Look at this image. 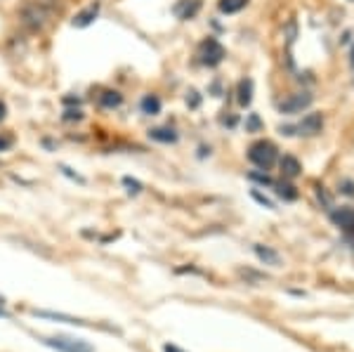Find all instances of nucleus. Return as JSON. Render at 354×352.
<instances>
[{
    "instance_id": "5",
    "label": "nucleus",
    "mask_w": 354,
    "mask_h": 352,
    "mask_svg": "<svg viewBox=\"0 0 354 352\" xmlns=\"http://www.w3.org/2000/svg\"><path fill=\"white\" fill-rule=\"evenodd\" d=\"M314 102V95L307 93V90H302V93H293L288 95L286 100L279 102V111L283 113V116H295V113H302L305 109H310Z\"/></svg>"
},
{
    "instance_id": "14",
    "label": "nucleus",
    "mask_w": 354,
    "mask_h": 352,
    "mask_svg": "<svg viewBox=\"0 0 354 352\" xmlns=\"http://www.w3.org/2000/svg\"><path fill=\"white\" fill-rule=\"evenodd\" d=\"M149 138L153 142H161V145H175V142L180 140V135H177L170 126H165V128H151Z\"/></svg>"
},
{
    "instance_id": "15",
    "label": "nucleus",
    "mask_w": 354,
    "mask_h": 352,
    "mask_svg": "<svg viewBox=\"0 0 354 352\" xmlns=\"http://www.w3.org/2000/svg\"><path fill=\"white\" fill-rule=\"evenodd\" d=\"M161 98L158 95H145L140 102V109L142 113H147V116H158L161 113Z\"/></svg>"
},
{
    "instance_id": "27",
    "label": "nucleus",
    "mask_w": 354,
    "mask_h": 352,
    "mask_svg": "<svg viewBox=\"0 0 354 352\" xmlns=\"http://www.w3.org/2000/svg\"><path fill=\"white\" fill-rule=\"evenodd\" d=\"M248 178L253 180V183H260V185H267V187H272V185H274V180L270 178V175H267V173H258V170L248 173Z\"/></svg>"
},
{
    "instance_id": "23",
    "label": "nucleus",
    "mask_w": 354,
    "mask_h": 352,
    "mask_svg": "<svg viewBox=\"0 0 354 352\" xmlns=\"http://www.w3.org/2000/svg\"><path fill=\"white\" fill-rule=\"evenodd\" d=\"M59 173L64 175V178L73 180V183H78V185H85V178H83V175H78L76 170H73V168H68V166H64V163H62V166H59Z\"/></svg>"
},
{
    "instance_id": "1",
    "label": "nucleus",
    "mask_w": 354,
    "mask_h": 352,
    "mask_svg": "<svg viewBox=\"0 0 354 352\" xmlns=\"http://www.w3.org/2000/svg\"><path fill=\"white\" fill-rule=\"evenodd\" d=\"M50 17H53V10H48L43 3H28V5L21 8L19 21H21V26H24L26 31L38 33V31H43V28L50 24Z\"/></svg>"
},
{
    "instance_id": "9",
    "label": "nucleus",
    "mask_w": 354,
    "mask_h": 352,
    "mask_svg": "<svg viewBox=\"0 0 354 352\" xmlns=\"http://www.w3.org/2000/svg\"><path fill=\"white\" fill-rule=\"evenodd\" d=\"M330 220L335 227H340L342 232L354 237V208H338V211H330Z\"/></svg>"
},
{
    "instance_id": "21",
    "label": "nucleus",
    "mask_w": 354,
    "mask_h": 352,
    "mask_svg": "<svg viewBox=\"0 0 354 352\" xmlns=\"http://www.w3.org/2000/svg\"><path fill=\"white\" fill-rule=\"evenodd\" d=\"M317 198L322 201V206L326 208V211H333V196L326 192V187H322V185H317Z\"/></svg>"
},
{
    "instance_id": "7",
    "label": "nucleus",
    "mask_w": 354,
    "mask_h": 352,
    "mask_svg": "<svg viewBox=\"0 0 354 352\" xmlns=\"http://www.w3.org/2000/svg\"><path fill=\"white\" fill-rule=\"evenodd\" d=\"M100 10H102L100 3H90L88 8H83L81 12L73 15L71 26L73 28H88V26H93L95 21H97V17H100Z\"/></svg>"
},
{
    "instance_id": "11",
    "label": "nucleus",
    "mask_w": 354,
    "mask_h": 352,
    "mask_svg": "<svg viewBox=\"0 0 354 352\" xmlns=\"http://www.w3.org/2000/svg\"><path fill=\"white\" fill-rule=\"evenodd\" d=\"M36 317H43V319H57V322H64V324H73V326H88L85 319H78V317L64 315V312H50V310H31Z\"/></svg>"
},
{
    "instance_id": "19",
    "label": "nucleus",
    "mask_w": 354,
    "mask_h": 352,
    "mask_svg": "<svg viewBox=\"0 0 354 352\" xmlns=\"http://www.w3.org/2000/svg\"><path fill=\"white\" fill-rule=\"evenodd\" d=\"M262 128H265V121L258 113H248L245 116V133H262Z\"/></svg>"
},
{
    "instance_id": "8",
    "label": "nucleus",
    "mask_w": 354,
    "mask_h": 352,
    "mask_svg": "<svg viewBox=\"0 0 354 352\" xmlns=\"http://www.w3.org/2000/svg\"><path fill=\"white\" fill-rule=\"evenodd\" d=\"M201 8H203V0H177L175 8H173V12H175L177 19L189 21L198 12H201Z\"/></svg>"
},
{
    "instance_id": "28",
    "label": "nucleus",
    "mask_w": 354,
    "mask_h": 352,
    "mask_svg": "<svg viewBox=\"0 0 354 352\" xmlns=\"http://www.w3.org/2000/svg\"><path fill=\"white\" fill-rule=\"evenodd\" d=\"M340 192H342V194H347V196H354V183H352V180H342Z\"/></svg>"
},
{
    "instance_id": "29",
    "label": "nucleus",
    "mask_w": 354,
    "mask_h": 352,
    "mask_svg": "<svg viewBox=\"0 0 354 352\" xmlns=\"http://www.w3.org/2000/svg\"><path fill=\"white\" fill-rule=\"evenodd\" d=\"M15 145V140L10 135H0V151H8Z\"/></svg>"
},
{
    "instance_id": "34",
    "label": "nucleus",
    "mask_w": 354,
    "mask_h": 352,
    "mask_svg": "<svg viewBox=\"0 0 354 352\" xmlns=\"http://www.w3.org/2000/svg\"><path fill=\"white\" fill-rule=\"evenodd\" d=\"M352 66H354V45H352Z\"/></svg>"
},
{
    "instance_id": "25",
    "label": "nucleus",
    "mask_w": 354,
    "mask_h": 352,
    "mask_svg": "<svg viewBox=\"0 0 354 352\" xmlns=\"http://www.w3.org/2000/svg\"><path fill=\"white\" fill-rule=\"evenodd\" d=\"M295 38H298V21L290 19L288 24H286V43H288V48L295 43Z\"/></svg>"
},
{
    "instance_id": "3",
    "label": "nucleus",
    "mask_w": 354,
    "mask_h": 352,
    "mask_svg": "<svg viewBox=\"0 0 354 352\" xmlns=\"http://www.w3.org/2000/svg\"><path fill=\"white\" fill-rule=\"evenodd\" d=\"M38 340L45 348L55 350V352H95L93 345L83 338H73V336H38Z\"/></svg>"
},
{
    "instance_id": "26",
    "label": "nucleus",
    "mask_w": 354,
    "mask_h": 352,
    "mask_svg": "<svg viewBox=\"0 0 354 352\" xmlns=\"http://www.w3.org/2000/svg\"><path fill=\"white\" fill-rule=\"evenodd\" d=\"M185 102H187V106H189V109H198V106H201V95H198V90L192 88L189 93H187Z\"/></svg>"
},
{
    "instance_id": "12",
    "label": "nucleus",
    "mask_w": 354,
    "mask_h": 352,
    "mask_svg": "<svg viewBox=\"0 0 354 352\" xmlns=\"http://www.w3.org/2000/svg\"><path fill=\"white\" fill-rule=\"evenodd\" d=\"M253 253L258 255V260L260 263H265V265H272V268H279L281 265V255H279L274 248L270 246H262V243H255L253 246Z\"/></svg>"
},
{
    "instance_id": "6",
    "label": "nucleus",
    "mask_w": 354,
    "mask_h": 352,
    "mask_svg": "<svg viewBox=\"0 0 354 352\" xmlns=\"http://www.w3.org/2000/svg\"><path fill=\"white\" fill-rule=\"evenodd\" d=\"M322 130H324V113H319V111L307 113L298 126H295V133L302 135V138H314V135H319Z\"/></svg>"
},
{
    "instance_id": "17",
    "label": "nucleus",
    "mask_w": 354,
    "mask_h": 352,
    "mask_svg": "<svg viewBox=\"0 0 354 352\" xmlns=\"http://www.w3.org/2000/svg\"><path fill=\"white\" fill-rule=\"evenodd\" d=\"M272 187H274V192L283 198V201H295V198H298V189H295L290 183H286V180H283V183H274Z\"/></svg>"
},
{
    "instance_id": "31",
    "label": "nucleus",
    "mask_w": 354,
    "mask_h": 352,
    "mask_svg": "<svg viewBox=\"0 0 354 352\" xmlns=\"http://www.w3.org/2000/svg\"><path fill=\"white\" fill-rule=\"evenodd\" d=\"M5 116H8V104H5V102H0V123L5 121Z\"/></svg>"
},
{
    "instance_id": "22",
    "label": "nucleus",
    "mask_w": 354,
    "mask_h": 352,
    "mask_svg": "<svg viewBox=\"0 0 354 352\" xmlns=\"http://www.w3.org/2000/svg\"><path fill=\"white\" fill-rule=\"evenodd\" d=\"M62 121H64V123H78V121H83V111L78 109V106H68V109L62 113Z\"/></svg>"
},
{
    "instance_id": "24",
    "label": "nucleus",
    "mask_w": 354,
    "mask_h": 352,
    "mask_svg": "<svg viewBox=\"0 0 354 352\" xmlns=\"http://www.w3.org/2000/svg\"><path fill=\"white\" fill-rule=\"evenodd\" d=\"M250 196H253L255 201L260 203V206L270 208V211H274V208H277V206H274V201H272V198L267 196V194H262V192H258V189H253V192H250Z\"/></svg>"
},
{
    "instance_id": "2",
    "label": "nucleus",
    "mask_w": 354,
    "mask_h": 352,
    "mask_svg": "<svg viewBox=\"0 0 354 352\" xmlns=\"http://www.w3.org/2000/svg\"><path fill=\"white\" fill-rule=\"evenodd\" d=\"M248 161L258 170H270L279 161V149L270 140H258L248 147Z\"/></svg>"
},
{
    "instance_id": "18",
    "label": "nucleus",
    "mask_w": 354,
    "mask_h": 352,
    "mask_svg": "<svg viewBox=\"0 0 354 352\" xmlns=\"http://www.w3.org/2000/svg\"><path fill=\"white\" fill-rule=\"evenodd\" d=\"M248 5V0H220L218 3V10L222 15H236Z\"/></svg>"
},
{
    "instance_id": "10",
    "label": "nucleus",
    "mask_w": 354,
    "mask_h": 352,
    "mask_svg": "<svg viewBox=\"0 0 354 352\" xmlns=\"http://www.w3.org/2000/svg\"><path fill=\"white\" fill-rule=\"evenodd\" d=\"M279 168H281L283 180H295L302 173V163L295 156H290V154L279 158Z\"/></svg>"
},
{
    "instance_id": "20",
    "label": "nucleus",
    "mask_w": 354,
    "mask_h": 352,
    "mask_svg": "<svg viewBox=\"0 0 354 352\" xmlns=\"http://www.w3.org/2000/svg\"><path fill=\"white\" fill-rule=\"evenodd\" d=\"M121 183H123V187H125V192H128V194H133V196H137L142 189H145V187H142L140 180L130 178V175H125V178L121 180Z\"/></svg>"
},
{
    "instance_id": "13",
    "label": "nucleus",
    "mask_w": 354,
    "mask_h": 352,
    "mask_svg": "<svg viewBox=\"0 0 354 352\" xmlns=\"http://www.w3.org/2000/svg\"><path fill=\"white\" fill-rule=\"evenodd\" d=\"M253 78H241L236 85V102L241 106H250V102H253Z\"/></svg>"
},
{
    "instance_id": "32",
    "label": "nucleus",
    "mask_w": 354,
    "mask_h": 352,
    "mask_svg": "<svg viewBox=\"0 0 354 352\" xmlns=\"http://www.w3.org/2000/svg\"><path fill=\"white\" fill-rule=\"evenodd\" d=\"M163 352H185V350H182V348H177V345L165 343V345H163Z\"/></svg>"
},
{
    "instance_id": "4",
    "label": "nucleus",
    "mask_w": 354,
    "mask_h": 352,
    "mask_svg": "<svg viewBox=\"0 0 354 352\" xmlns=\"http://www.w3.org/2000/svg\"><path fill=\"white\" fill-rule=\"evenodd\" d=\"M198 64L203 66H218L222 64V59L227 57V50L218 38H205V41L198 45Z\"/></svg>"
},
{
    "instance_id": "30",
    "label": "nucleus",
    "mask_w": 354,
    "mask_h": 352,
    "mask_svg": "<svg viewBox=\"0 0 354 352\" xmlns=\"http://www.w3.org/2000/svg\"><path fill=\"white\" fill-rule=\"evenodd\" d=\"M62 102H64L66 106H81V98H71V95H66Z\"/></svg>"
},
{
    "instance_id": "16",
    "label": "nucleus",
    "mask_w": 354,
    "mask_h": 352,
    "mask_svg": "<svg viewBox=\"0 0 354 352\" xmlns=\"http://www.w3.org/2000/svg\"><path fill=\"white\" fill-rule=\"evenodd\" d=\"M123 104V95L118 90H104L100 95V106L102 109H118Z\"/></svg>"
},
{
    "instance_id": "33",
    "label": "nucleus",
    "mask_w": 354,
    "mask_h": 352,
    "mask_svg": "<svg viewBox=\"0 0 354 352\" xmlns=\"http://www.w3.org/2000/svg\"><path fill=\"white\" fill-rule=\"evenodd\" d=\"M0 317H3V319H8V317H10V312H8V310H5V308H3V305H0Z\"/></svg>"
}]
</instances>
